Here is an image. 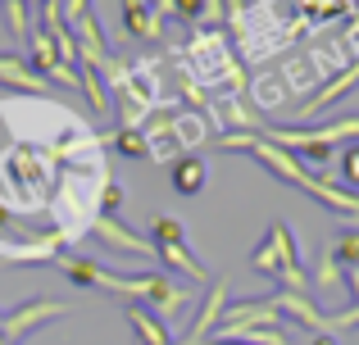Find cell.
Instances as JSON below:
<instances>
[{
    "label": "cell",
    "mask_w": 359,
    "mask_h": 345,
    "mask_svg": "<svg viewBox=\"0 0 359 345\" xmlns=\"http://www.w3.org/2000/svg\"><path fill=\"white\" fill-rule=\"evenodd\" d=\"M55 268H60L73 286H82V291H109V295H123V300H132V304H141V300L155 304V318H173V314H182L187 304H191V291L177 286L168 273L118 277V273H109V268L91 264V259H55Z\"/></svg>",
    "instance_id": "obj_1"
},
{
    "label": "cell",
    "mask_w": 359,
    "mask_h": 345,
    "mask_svg": "<svg viewBox=\"0 0 359 345\" xmlns=\"http://www.w3.org/2000/svg\"><path fill=\"white\" fill-rule=\"evenodd\" d=\"M305 195H314V200H323L332 213H341V218H351L355 227H359V195L355 191H346V186H337V182H327L323 173L309 182V191Z\"/></svg>",
    "instance_id": "obj_14"
},
{
    "label": "cell",
    "mask_w": 359,
    "mask_h": 345,
    "mask_svg": "<svg viewBox=\"0 0 359 345\" xmlns=\"http://www.w3.org/2000/svg\"><path fill=\"white\" fill-rule=\"evenodd\" d=\"M27 50H32V73H41L46 82H50V73L60 69V50H55V41H50V32H41V27H32V36H27Z\"/></svg>",
    "instance_id": "obj_17"
},
{
    "label": "cell",
    "mask_w": 359,
    "mask_h": 345,
    "mask_svg": "<svg viewBox=\"0 0 359 345\" xmlns=\"http://www.w3.org/2000/svg\"><path fill=\"white\" fill-rule=\"evenodd\" d=\"M341 177H346L351 186H359V150H355V146L346 150V160H341Z\"/></svg>",
    "instance_id": "obj_30"
},
{
    "label": "cell",
    "mask_w": 359,
    "mask_h": 345,
    "mask_svg": "<svg viewBox=\"0 0 359 345\" xmlns=\"http://www.w3.org/2000/svg\"><path fill=\"white\" fill-rule=\"evenodd\" d=\"M282 100H287V87H282V82H273V78L255 82V105L259 109H273V105H282Z\"/></svg>",
    "instance_id": "obj_24"
},
{
    "label": "cell",
    "mask_w": 359,
    "mask_h": 345,
    "mask_svg": "<svg viewBox=\"0 0 359 345\" xmlns=\"http://www.w3.org/2000/svg\"><path fill=\"white\" fill-rule=\"evenodd\" d=\"M0 87L18 91V96H46L50 82H46L41 73H32L27 59H18V55H0Z\"/></svg>",
    "instance_id": "obj_11"
},
{
    "label": "cell",
    "mask_w": 359,
    "mask_h": 345,
    "mask_svg": "<svg viewBox=\"0 0 359 345\" xmlns=\"http://www.w3.org/2000/svg\"><path fill=\"white\" fill-rule=\"evenodd\" d=\"M5 5V23H9V32H14V41H27L32 36V5L27 0H0Z\"/></svg>",
    "instance_id": "obj_22"
},
{
    "label": "cell",
    "mask_w": 359,
    "mask_h": 345,
    "mask_svg": "<svg viewBox=\"0 0 359 345\" xmlns=\"http://www.w3.org/2000/svg\"><path fill=\"white\" fill-rule=\"evenodd\" d=\"M150 246H155V255L164 259L173 273H182V277H191V282H210V273H205V264L187 250V241H182V218H173V213H159L155 223H150Z\"/></svg>",
    "instance_id": "obj_3"
},
{
    "label": "cell",
    "mask_w": 359,
    "mask_h": 345,
    "mask_svg": "<svg viewBox=\"0 0 359 345\" xmlns=\"http://www.w3.org/2000/svg\"><path fill=\"white\" fill-rule=\"evenodd\" d=\"M273 304H278V314H282V323L287 328H305V332H327V314H318V304H314V295H300V291H278V295H269Z\"/></svg>",
    "instance_id": "obj_7"
},
{
    "label": "cell",
    "mask_w": 359,
    "mask_h": 345,
    "mask_svg": "<svg viewBox=\"0 0 359 345\" xmlns=\"http://www.w3.org/2000/svg\"><path fill=\"white\" fill-rule=\"evenodd\" d=\"M219 328H287L273 300H245V304H228L219 318Z\"/></svg>",
    "instance_id": "obj_10"
},
{
    "label": "cell",
    "mask_w": 359,
    "mask_h": 345,
    "mask_svg": "<svg viewBox=\"0 0 359 345\" xmlns=\"http://www.w3.org/2000/svg\"><path fill=\"white\" fill-rule=\"evenodd\" d=\"M27 5H32V9H41V5H46V0H27Z\"/></svg>",
    "instance_id": "obj_34"
},
{
    "label": "cell",
    "mask_w": 359,
    "mask_h": 345,
    "mask_svg": "<svg viewBox=\"0 0 359 345\" xmlns=\"http://www.w3.org/2000/svg\"><path fill=\"white\" fill-rule=\"evenodd\" d=\"M109 141H114L118 155H128V160H150V141L141 127H114L109 132Z\"/></svg>",
    "instance_id": "obj_21"
},
{
    "label": "cell",
    "mask_w": 359,
    "mask_h": 345,
    "mask_svg": "<svg viewBox=\"0 0 359 345\" xmlns=\"http://www.w3.org/2000/svg\"><path fill=\"white\" fill-rule=\"evenodd\" d=\"M173 64H182V69L191 73L210 96H214V91H219V96H241V87H245V73H241L237 55H232L228 36H223L219 27H210V32H205V27L191 32V41L173 50Z\"/></svg>",
    "instance_id": "obj_2"
},
{
    "label": "cell",
    "mask_w": 359,
    "mask_h": 345,
    "mask_svg": "<svg viewBox=\"0 0 359 345\" xmlns=\"http://www.w3.org/2000/svg\"><path fill=\"white\" fill-rule=\"evenodd\" d=\"M0 318H5V314H0Z\"/></svg>",
    "instance_id": "obj_35"
},
{
    "label": "cell",
    "mask_w": 359,
    "mask_h": 345,
    "mask_svg": "<svg viewBox=\"0 0 359 345\" xmlns=\"http://www.w3.org/2000/svg\"><path fill=\"white\" fill-rule=\"evenodd\" d=\"M64 314H69V304H64V300H32V304H18V309H9L5 318H0V341H5V345H18L27 332H36L41 323H50V318H64Z\"/></svg>",
    "instance_id": "obj_4"
},
{
    "label": "cell",
    "mask_w": 359,
    "mask_h": 345,
    "mask_svg": "<svg viewBox=\"0 0 359 345\" xmlns=\"http://www.w3.org/2000/svg\"><path fill=\"white\" fill-rule=\"evenodd\" d=\"M355 87H359V59L351 64V69H341V73H337V78H327L323 87H318L314 96H309L305 105L296 109V114H300V118H318V114H323V109H332L337 100H341L346 91H355Z\"/></svg>",
    "instance_id": "obj_8"
},
{
    "label": "cell",
    "mask_w": 359,
    "mask_h": 345,
    "mask_svg": "<svg viewBox=\"0 0 359 345\" xmlns=\"http://www.w3.org/2000/svg\"><path fill=\"white\" fill-rule=\"evenodd\" d=\"M223 309H228V282L219 277V282H210V291H205V300H201V309H196L191 328H187V332H182V341H173V345H201L214 328H219Z\"/></svg>",
    "instance_id": "obj_5"
},
{
    "label": "cell",
    "mask_w": 359,
    "mask_h": 345,
    "mask_svg": "<svg viewBox=\"0 0 359 345\" xmlns=\"http://www.w3.org/2000/svg\"><path fill=\"white\" fill-rule=\"evenodd\" d=\"M296 160H300V169H323L327 160H332V146H305V150H296Z\"/></svg>",
    "instance_id": "obj_26"
},
{
    "label": "cell",
    "mask_w": 359,
    "mask_h": 345,
    "mask_svg": "<svg viewBox=\"0 0 359 345\" xmlns=\"http://www.w3.org/2000/svg\"><path fill=\"white\" fill-rule=\"evenodd\" d=\"M250 264L259 268V273H269V277L282 273V259H278V250H273L269 241H259V246H255V259H250Z\"/></svg>",
    "instance_id": "obj_25"
},
{
    "label": "cell",
    "mask_w": 359,
    "mask_h": 345,
    "mask_svg": "<svg viewBox=\"0 0 359 345\" xmlns=\"http://www.w3.org/2000/svg\"><path fill=\"white\" fill-rule=\"evenodd\" d=\"M168 182H173L177 195H201V186L210 182V164H205L201 155H177V160L168 164Z\"/></svg>",
    "instance_id": "obj_15"
},
{
    "label": "cell",
    "mask_w": 359,
    "mask_h": 345,
    "mask_svg": "<svg viewBox=\"0 0 359 345\" xmlns=\"http://www.w3.org/2000/svg\"><path fill=\"white\" fill-rule=\"evenodd\" d=\"M351 328H359V304H351V309H341V314H327V332H351Z\"/></svg>",
    "instance_id": "obj_28"
},
{
    "label": "cell",
    "mask_w": 359,
    "mask_h": 345,
    "mask_svg": "<svg viewBox=\"0 0 359 345\" xmlns=\"http://www.w3.org/2000/svg\"><path fill=\"white\" fill-rule=\"evenodd\" d=\"M128 323L141 345H173V328H164V318H155L146 304H128Z\"/></svg>",
    "instance_id": "obj_16"
},
{
    "label": "cell",
    "mask_w": 359,
    "mask_h": 345,
    "mask_svg": "<svg viewBox=\"0 0 359 345\" xmlns=\"http://www.w3.org/2000/svg\"><path fill=\"white\" fill-rule=\"evenodd\" d=\"M309 345H337V337H332V332H318V337L309 341Z\"/></svg>",
    "instance_id": "obj_32"
},
{
    "label": "cell",
    "mask_w": 359,
    "mask_h": 345,
    "mask_svg": "<svg viewBox=\"0 0 359 345\" xmlns=\"http://www.w3.org/2000/svg\"><path fill=\"white\" fill-rule=\"evenodd\" d=\"M309 286H318V291H346V286H341V264H337L332 250H318L314 273H309Z\"/></svg>",
    "instance_id": "obj_20"
},
{
    "label": "cell",
    "mask_w": 359,
    "mask_h": 345,
    "mask_svg": "<svg viewBox=\"0 0 359 345\" xmlns=\"http://www.w3.org/2000/svg\"><path fill=\"white\" fill-rule=\"evenodd\" d=\"M341 286L355 295V304H359V264H351V268H341Z\"/></svg>",
    "instance_id": "obj_31"
},
{
    "label": "cell",
    "mask_w": 359,
    "mask_h": 345,
    "mask_svg": "<svg viewBox=\"0 0 359 345\" xmlns=\"http://www.w3.org/2000/svg\"><path fill=\"white\" fill-rule=\"evenodd\" d=\"M173 141L177 146H205L210 141V118L196 109H177L173 114Z\"/></svg>",
    "instance_id": "obj_18"
},
{
    "label": "cell",
    "mask_w": 359,
    "mask_h": 345,
    "mask_svg": "<svg viewBox=\"0 0 359 345\" xmlns=\"http://www.w3.org/2000/svg\"><path fill=\"white\" fill-rule=\"evenodd\" d=\"M118 14H123L128 36H137V41H159V36H164V18H159L146 0H118Z\"/></svg>",
    "instance_id": "obj_12"
},
{
    "label": "cell",
    "mask_w": 359,
    "mask_h": 345,
    "mask_svg": "<svg viewBox=\"0 0 359 345\" xmlns=\"http://www.w3.org/2000/svg\"><path fill=\"white\" fill-rule=\"evenodd\" d=\"M55 5H60L64 27H73L78 18H87V14H91V0H55Z\"/></svg>",
    "instance_id": "obj_27"
},
{
    "label": "cell",
    "mask_w": 359,
    "mask_h": 345,
    "mask_svg": "<svg viewBox=\"0 0 359 345\" xmlns=\"http://www.w3.org/2000/svg\"><path fill=\"white\" fill-rule=\"evenodd\" d=\"M296 18L305 27H327L337 18H351L355 14V0H291Z\"/></svg>",
    "instance_id": "obj_13"
},
{
    "label": "cell",
    "mask_w": 359,
    "mask_h": 345,
    "mask_svg": "<svg viewBox=\"0 0 359 345\" xmlns=\"http://www.w3.org/2000/svg\"><path fill=\"white\" fill-rule=\"evenodd\" d=\"M201 345H241V341H201Z\"/></svg>",
    "instance_id": "obj_33"
},
{
    "label": "cell",
    "mask_w": 359,
    "mask_h": 345,
    "mask_svg": "<svg viewBox=\"0 0 359 345\" xmlns=\"http://www.w3.org/2000/svg\"><path fill=\"white\" fill-rule=\"evenodd\" d=\"M91 237L100 241V246L109 250V255H155V246H150L146 237H137V232H128L118 218H109V213H96V223H91Z\"/></svg>",
    "instance_id": "obj_6"
},
{
    "label": "cell",
    "mask_w": 359,
    "mask_h": 345,
    "mask_svg": "<svg viewBox=\"0 0 359 345\" xmlns=\"http://www.w3.org/2000/svg\"><path fill=\"white\" fill-rule=\"evenodd\" d=\"M123 204V186L114 182V177H109L105 182V191H100V213H109V218H114V209Z\"/></svg>",
    "instance_id": "obj_29"
},
{
    "label": "cell",
    "mask_w": 359,
    "mask_h": 345,
    "mask_svg": "<svg viewBox=\"0 0 359 345\" xmlns=\"http://www.w3.org/2000/svg\"><path fill=\"white\" fill-rule=\"evenodd\" d=\"M73 41H78V64H87V69H105L109 45H105V27H100L96 14H87V18L73 23Z\"/></svg>",
    "instance_id": "obj_9"
},
{
    "label": "cell",
    "mask_w": 359,
    "mask_h": 345,
    "mask_svg": "<svg viewBox=\"0 0 359 345\" xmlns=\"http://www.w3.org/2000/svg\"><path fill=\"white\" fill-rule=\"evenodd\" d=\"M337 255V264L341 268H351V264H359V227H341L332 237V246H327Z\"/></svg>",
    "instance_id": "obj_23"
},
{
    "label": "cell",
    "mask_w": 359,
    "mask_h": 345,
    "mask_svg": "<svg viewBox=\"0 0 359 345\" xmlns=\"http://www.w3.org/2000/svg\"><path fill=\"white\" fill-rule=\"evenodd\" d=\"M78 87L87 91V105L96 109V114H109V109H114V100H109V87L100 82V69H87V64H78Z\"/></svg>",
    "instance_id": "obj_19"
}]
</instances>
